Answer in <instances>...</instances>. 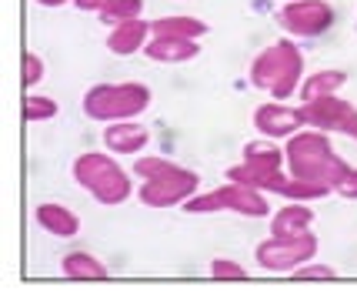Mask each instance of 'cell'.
Masks as SVG:
<instances>
[{"label":"cell","instance_id":"obj_1","mask_svg":"<svg viewBox=\"0 0 357 301\" xmlns=\"http://www.w3.org/2000/svg\"><path fill=\"white\" fill-rule=\"evenodd\" d=\"M284 164L287 175L297 181H311V184H324V188L337 191L344 175L351 171V164L334 151V144L327 138V131H297L287 138L284 147Z\"/></svg>","mask_w":357,"mask_h":301},{"label":"cell","instance_id":"obj_2","mask_svg":"<svg viewBox=\"0 0 357 301\" xmlns=\"http://www.w3.org/2000/svg\"><path fill=\"white\" fill-rule=\"evenodd\" d=\"M134 175L140 177L137 198L147 207H177L187 198H194L201 188V175L190 171L177 161L167 158H137L134 161Z\"/></svg>","mask_w":357,"mask_h":301},{"label":"cell","instance_id":"obj_3","mask_svg":"<svg viewBox=\"0 0 357 301\" xmlns=\"http://www.w3.org/2000/svg\"><path fill=\"white\" fill-rule=\"evenodd\" d=\"M250 84L257 91H267L274 101H287V97L301 91L304 80V54L294 41H274L267 44L254 61H250Z\"/></svg>","mask_w":357,"mask_h":301},{"label":"cell","instance_id":"obj_4","mask_svg":"<svg viewBox=\"0 0 357 301\" xmlns=\"http://www.w3.org/2000/svg\"><path fill=\"white\" fill-rule=\"evenodd\" d=\"M70 175H74V181L91 194L97 205L117 207L134 194V181H130V175H127L117 161L110 158V151L77 154L74 164H70Z\"/></svg>","mask_w":357,"mask_h":301},{"label":"cell","instance_id":"obj_5","mask_svg":"<svg viewBox=\"0 0 357 301\" xmlns=\"http://www.w3.org/2000/svg\"><path fill=\"white\" fill-rule=\"evenodd\" d=\"M227 181H237V184H248V188H257V191L284 194L287 181H291V175H284V147H278L274 138L248 141L244 151H241V164L227 168Z\"/></svg>","mask_w":357,"mask_h":301},{"label":"cell","instance_id":"obj_6","mask_svg":"<svg viewBox=\"0 0 357 301\" xmlns=\"http://www.w3.org/2000/svg\"><path fill=\"white\" fill-rule=\"evenodd\" d=\"M84 114L100 124L114 121H134L137 114L151 108V87L140 80H121V84H93L84 94Z\"/></svg>","mask_w":357,"mask_h":301},{"label":"cell","instance_id":"obj_7","mask_svg":"<svg viewBox=\"0 0 357 301\" xmlns=\"http://www.w3.org/2000/svg\"><path fill=\"white\" fill-rule=\"evenodd\" d=\"M184 211L187 214H218V211H234V214H244V218H267V214H271L264 191L248 188V184H237V181H227V184L207 191V194L187 198Z\"/></svg>","mask_w":357,"mask_h":301},{"label":"cell","instance_id":"obj_8","mask_svg":"<svg viewBox=\"0 0 357 301\" xmlns=\"http://www.w3.org/2000/svg\"><path fill=\"white\" fill-rule=\"evenodd\" d=\"M314 254H317V235L314 231H304V235H287V238H278L271 235L267 241H261L254 248V258L257 265L271 274H284V271H294L301 265H307Z\"/></svg>","mask_w":357,"mask_h":301},{"label":"cell","instance_id":"obj_9","mask_svg":"<svg viewBox=\"0 0 357 301\" xmlns=\"http://www.w3.org/2000/svg\"><path fill=\"white\" fill-rule=\"evenodd\" d=\"M301 117L307 127L327 131V134H354L357 127V104L344 101V97L331 94V97H317L301 104Z\"/></svg>","mask_w":357,"mask_h":301},{"label":"cell","instance_id":"obj_10","mask_svg":"<svg viewBox=\"0 0 357 301\" xmlns=\"http://www.w3.org/2000/svg\"><path fill=\"white\" fill-rule=\"evenodd\" d=\"M278 24L294 37H317L334 24V7L327 0H287L280 7Z\"/></svg>","mask_w":357,"mask_h":301},{"label":"cell","instance_id":"obj_11","mask_svg":"<svg viewBox=\"0 0 357 301\" xmlns=\"http://www.w3.org/2000/svg\"><path fill=\"white\" fill-rule=\"evenodd\" d=\"M254 127H257V134H264V138H291L297 134L301 127H304V117H301V108H284V104H261L257 111H254Z\"/></svg>","mask_w":357,"mask_h":301},{"label":"cell","instance_id":"obj_12","mask_svg":"<svg viewBox=\"0 0 357 301\" xmlns=\"http://www.w3.org/2000/svg\"><path fill=\"white\" fill-rule=\"evenodd\" d=\"M151 24L144 20V17H134V20H124V24H117V27H110L107 34V50L110 54H117V57H130V54H137V50L147 47V37H151Z\"/></svg>","mask_w":357,"mask_h":301},{"label":"cell","instance_id":"obj_13","mask_svg":"<svg viewBox=\"0 0 357 301\" xmlns=\"http://www.w3.org/2000/svg\"><path fill=\"white\" fill-rule=\"evenodd\" d=\"M151 144V131L134 121H114L104 131V147L110 154H140Z\"/></svg>","mask_w":357,"mask_h":301},{"label":"cell","instance_id":"obj_14","mask_svg":"<svg viewBox=\"0 0 357 301\" xmlns=\"http://www.w3.org/2000/svg\"><path fill=\"white\" fill-rule=\"evenodd\" d=\"M33 218H37V224L44 228L47 235H54V238H77L80 235V218L67 205L44 201V205H37Z\"/></svg>","mask_w":357,"mask_h":301},{"label":"cell","instance_id":"obj_15","mask_svg":"<svg viewBox=\"0 0 357 301\" xmlns=\"http://www.w3.org/2000/svg\"><path fill=\"white\" fill-rule=\"evenodd\" d=\"M314 228V211L304 201H291L280 211H271V235L287 238V235H304Z\"/></svg>","mask_w":357,"mask_h":301},{"label":"cell","instance_id":"obj_16","mask_svg":"<svg viewBox=\"0 0 357 301\" xmlns=\"http://www.w3.org/2000/svg\"><path fill=\"white\" fill-rule=\"evenodd\" d=\"M144 54L157 64H184L194 61L201 47H197V41H184V37H151Z\"/></svg>","mask_w":357,"mask_h":301},{"label":"cell","instance_id":"obj_17","mask_svg":"<svg viewBox=\"0 0 357 301\" xmlns=\"http://www.w3.org/2000/svg\"><path fill=\"white\" fill-rule=\"evenodd\" d=\"M61 271H63V278H70V281H107L110 278V271L104 268V261L93 258V254H87V251L63 254Z\"/></svg>","mask_w":357,"mask_h":301},{"label":"cell","instance_id":"obj_18","mask_svg":"<svg viewBox=\"0 0 357 301\" xmlns=\"http://www.w3.org/2000/svg\"><path fill=\"white\" fill-rule=\"evenodd\" d=\"M151 31H154V37H184V41H201L211 27L204 24L201 17L167 14V17H157L154 24H151Z\"/></svg>","mask_w":357,"mask_h":301},{"label":"cell","instance_id":"obj_19","mask_svg":"<svg viewBox=\"0 0 357 301\" xmlns=\"http://www.w3.org/2000/svg\"><path fill=\"white\" fill-rule=\"evenodd\" d=\"M344 84H347V74L337 71V67H324V71H314L311 78L301 80V101H317V97H331L337 94Z\"/></svg>","mask_w":357,"mask_h":301},{"label":"cell","instance_id":"obj_20","mask_svg":"<svg viewBox=\"0 0 357 301\" xmlns=\"http://www.w3.org/2000/svg\"><path fill=\"white\" fill-rule=\"evenodd\" d=\"M24 121L27 124H37V121H54L61 114V104L54 97H44V94H24Z\"/></svg>","mask_w":357,"mask_h":301},{"label":"cell","instance_id":"obj_21","mask_svg":"<svg viewBox=\"0 0 357 301\" xmlns=\"http://www.w3.org/2000/svg\"><path fill=\"white\" fill-rule=\"evenodd\" d=\"M140 14H144V0H110L97 17H100L104 27H117V24L134 20V17H140Z\"/></svg>","mask_w":357,"mask_h":301},{"label":"cell","instance_id":"obj_22","mask_svg":"<svg viewBox=\"0 0 357 301\" xmlns=\"http://www.w3.org/2000/svg\"><path fill=\"white\" fill-rule=\"evenodd\" d=\"M40 80H44V61H40V54L24 50V61H20V84H24V91L33 87V84H40Z\"/></svg>","mask_w":357,"mask_h":301},{"label":"cell","instance_id":"obj_23","mask_svg":"<svg viewBox=\"0 0 357 301\" xmlns=\"http://www.w3.org/2000/svg\"><path fill=\"white\" fill-rule=\"evenodd\" d=\"M211 278H214V281H244V278H248V268H241L231 258H214V261H211Z\"/></svg>","mask_w":357,"mask_h":301},{"label":"cell","instance_id":"obj_24","mask_svg":"<svg viewBox=\"0 0 357 301\" xmlns=\"http://www.w3.org/2000/svg\"><path fill=\"white\" fill-rule=\"evenodd\" d=\"M297 281H337V271L331 268V265H301V268L291 271Z\"/></svg>","mask_w":357,"mask_h":301},{"label":"cell","instance_id":"obj_25","mask_svg":"<svg viewBox=\"0 0 357 301\" xmlns=\"http://www.w3.org/2000/svg\"><path fill=\"white\" fill-rule=\"evenodd\" d=\"M334 194H341V198H347V201H357V168H351V171L344 175V181L337 184Z\"/></svg>","mask_w":357,"mask_h":301},{"label":"cell","instance_id":"obj_26","mask_svg":"<svg viewBox=\"0 0 357 301\" xmlns=\"http://www.w3.org/2000/svg\"><path fill=\"white\" fill-rule=\"evenodd\" d=\"M107 3L110 0H74V7H77V10H87V14H100Z\"/></svg>","mask_w":357,"mask_h":301},{"label":"cell","instance_id":"obj_27","mask_svg":"<svg viewBox=\"0 0 357 301\" xmlns=\"http://www.w3.org/2000/svg\"><path fill=\"white\" fill-rule=\"evenodd\" d=\"M40 7H63V3H74V0H37Z\"/></svg>","mask_w":357,"mask_h":301},{"label":"cell","instance_id":"obj_28","mask_svg":"<svg viewBox=\"0 0 357 301\" xmlns=\"http://www.w3.org/2000/svg\"><path fill=\"white\" fill-rule=\"evenodd\" d=\"M351 138H354V141H357V127H354V134H351Z\"/></svg>","mask_w":357,"mask_h":301}]
</instances>
